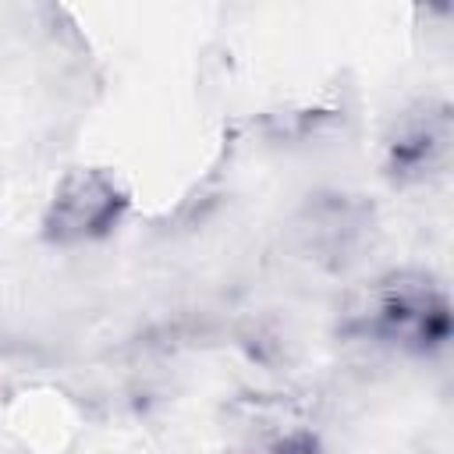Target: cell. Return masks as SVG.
Returning <instances> with one entry per match:
<instances>
[{"label": "cell", "instance_id": "2", "mask_svg": "<svg viewBox=\"0 0 454 454\" xmlns=\"http://www.w3.org/2000/svg\"><path fill=\"white\" fill-rule=\"evenodd\" d=\"M128 209L124 188L106 170H71L46 209V238L57 245H78L106 238Z\"/></svg>", "mask_w": 454, "mask_h": 454}, {"label": "cell", "instance_id": "3", "mask_svg": "<svg viewBox=\"0 0 454 454\" xmlns=\"http://www.w3.org/2000/svg\"><path fill=\"white\" fill-rule=\"evenodd\" d=\"M447 142H450V117L443 106L408 117L404 128L397 131V138L390 142L394 170H401V174L440 170L447 160Z\"/></svg>", "mask_w": 454, "mask_h": 454}, {"label": "cell", "instance_id": "1", "mask_svg": "<svg viewBox=\"0 0 454 454\" xmlns=\"http://www.w3.org/2000/svg\"><path fill=\"white\" fill-rule=\"evenodd\" d=\"M362 319L372 337L408 351H433L450 337L447 294L426 273H390L380 280L369 291Z\"/></svg>", "mask_w": 454, "mask_h": 454}]
</instances>
